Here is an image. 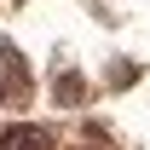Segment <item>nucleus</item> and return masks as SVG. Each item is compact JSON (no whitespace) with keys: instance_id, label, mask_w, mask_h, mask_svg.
Returning a JSON list of instances; mask_svg holds the SVG:
<instances>
[{"instance_id":"f257e3e1","label":"nucleus","mask_w":150,"mask_h":150,"mask_svg":"<svg viewBox=\"0 0 150 150\" xmlns=\"http://www.w3.org/2000/svg\"><path fill=\"white\" fill-rule=\"evenodd\" d=\"M29 93V64L12 40H0V98H23Z\"/></svg>"},{"instance_id":"f03ea898","label":"nucleus","mask_w":150,"mask_h":150,"mask_svg":"<svg viewBox=\"0 0 150 150\" xmlns=\"http://www.w3.org/2000/svg\"><path fill=\"white\" fill-rule=\"evenodd\" d=\"M0 150H52V133H46V127H29V121H18V127L0 133Z\"/></svg>"},{"instance_id":"7ed1b4c3","label":"nucleus","mask_w":150,"mask_h":150,"mask_svg":"<svg viewBox=\"0 0 150 150\" xmlns=\"http://www.w3.org/2000/svg\"><path fill=\"white\" fill-rule=\"evenodd\" d=\"M81 75H58V104H81Z\"/></svg>"},{"instance_id":"20e7f679","label":"nucleus","mask_w":150,"mask_h":150,"mask_svg":"<svg viewBox=\"0 0 150 150\" xmlns=\"http://www.w3.org/2000/svg\"><path fill=\"white\" fill-rule=\"evenodd\" d=\"M81 150H104V144H81Z\"/></svg>"}]
</instances>
